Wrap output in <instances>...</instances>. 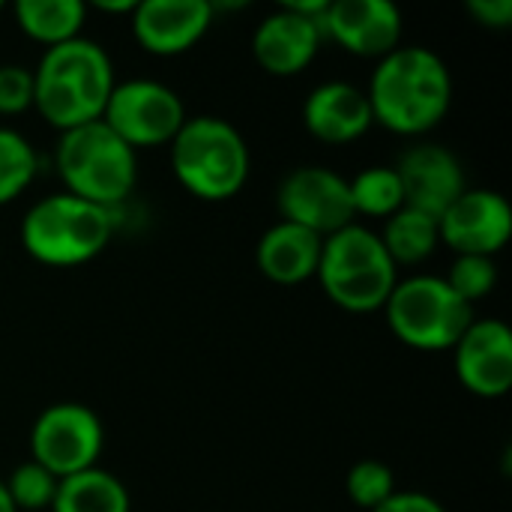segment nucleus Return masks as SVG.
Wrapping results in <instances>:
<instances>
[{
	"label": "nucleus",
	"mask_w": 512,
	"mask_h": 512,
	"mask_svg": "<svg viewBox=\"0 0 512 512\" xmlns=\"http://www.w3.org/2000/svg\"><path fill=\"white\" fill-rule=\"evenodd\" d=\"M366 99L378 126L417 138L444 123L453 105V75L432 48L399 45L378 60Z\"/></svg>",
	"instance_id": "1"
},
{
	"label": "nucleus",
	"mask_w": 512,
	"mask_h": 512,
	"mask_svg": "<svg viewBox=\"0 0 512 512\" xmlns=\"http://www.w3.org/2000/svg\"><path fill=\"white\" fill-rule=\"evenodd\" d=\"M114 84L108 51L87 36H75L45 48L39 57L33 69V108L51 129L69 132L102 117Z\"/></svg>",
	"instance_id": "2"
},
{
	"label": "nucleus",
	"mask_w": 512,
	"mask_h": 512,
	"mask_svg": "<svg viewBox=\"0 0 512 512\" xmlns=\"http://www.w3.org/2000/svg\"><path fill=\"white\" fill-rule=\"evenodd\" d=\"M168 147L171 171L189 195L216 204L243 192L252 156L243 132L231 120L216 114L186 117Z\"/></svg>",
	"instance_id": "3"
},
{
	"label": "nucleus",
	"mask_w": 512,
	"mask_h": 512,
	"mask_svg": "<svg viewBox=\"0 0 512 512\" xmlns=\"http://www.w3.org/2000/svg\"><path fill=\"white\" fill-rule=\"evenodd\" d=\"M114 234V216L105 207L69 192L39 198L21 219L24 252L45 267H81L105 252Z\"/></svg>",
	"instance_id": "4"
},
{
	"label": "nucleus",
	"mask_w": 512,
	"mask_h": 512,
	"mask_svg": "<svg viewBox=\"0 0 512 512\" xmlns=\"http://www.w3.org/2000/svg\"><path fill=\"white\" fill-rule=\"evenodd\" d=\"M54 165L69 195L105 210L123 204L138 183L135 150L123 144L102 117L60 132Z\"/></svg>",
	"instance_id": "5"
},
{
	"label": "nucleus",
	"mask_w": 512,
	"mask_h": 512,
	"mask_svg": "<svg viewBox=\"0 0 512 512\" xmlns=\"http://www.w3.org/2000/svg\"><path fill=\"white\" fill-rule=\"evenodd\" d=\"M315 276L339 309L366 315L387 306L399 282V267L384 252L381 237L354 222L324 240Z\"/></svg>",
	"instance_id": "6"
},
{
	"label": "nucleus",
	"mask_w": 512,
	"mask_h": 512,
	"mask_svg": "<svg viewBox=\"0 0 512 512\" xmlns=\"http://www.w3.org/2000/svg\"><path fill=\"white\" fill-rule=\"evenodd\" d=\"M387 324L399 342L417 351H453L474 321V306L453 294L444 276L399 279L387 306Z\"/></svg>",
	"instance_id": "7"
},
{
	"label": "nucleus",
	"mask_w": 512,
	"mask_h": 512,
	"mask_svg": "<svg viewBox=\"0 0 512 512\" xmlns=\"http://www.w3.org/2000/svg\"><path fill=\"white\" fill-rule=\"evenodd\" d=\"M186 105L177 90L153 78H132L114 84L102 123L135 153L165 147L186 123Z\"/></svg>",
	"instance_id": "8"
},
{
	"label": "nucleus",
	"mask_w": 512,
	"mask_h": 512,
	"mask_svg": "<svg viewBox=\"0 0 512 512\" xmlns=\"http://www.w3.org/2000/svg\"><path fill=\"white\" fill-rule=\"evenodd\" d=\"M105 447L99 414L81 402L48 405L30 426V459L57 480L96 468Z\"/></svg>",
	"instance_id": "9"
},
{
	"label": "nucleus",
	"mask_w": 512,
	"mask_h": 512,
	"mask_svg": "<svg viewBox=\"0 0 512 512\" xmlns=\"http://www.w3.org/2000/svg\"><path fill=\"white\" fill-rule=\"evenodd\" d=\"M276 207L282 222L300 225L321 240L354 225L348 180L324 165H303L282 177L276 189Z\"/></svg>",
	"instance_id": "10"
},
{
	"label": "nucleus",
	"mask_w": 512,
	"mask_h": 512,
	"mask_svg": "<svg viewBox=\"0 0 512 512\" xmlns=\"http://www.w3.org/2000/svg\"><path fill=\"white\" fill-rule=\"evenodd\" d=\"M510 234L512 207L495 189H465L438 219V237L456 255L495 258Z\"/></svg>",
	"instance_id": "11"
},
{
	"label": "nucleus",
	"mask_w": 512,
	"mask_h": 512,
	"mask_svg": "<svg viewBox=\"0 0 512 512\" xmlns=\"http://www.w3.org/2000/svg\"><path fill=\"white\" fill-rule=\"evenodd\" d=\"M321 33L354 57L381 60L402 45V12L390 0H333Z\"/></svg>",
	"instance_id": "12"
},
{
	"label": "nucleus",
	"mask_w": 512,
	"mask_h": 512,
	"mask_svg": "<svg viewBox=\"0 0 512 512\" xmlns=\"http://www.w3.org/2000/svg\"><path fill=\"white\" fill-rule=\"evenodd\" d=\"M453 369L468 393L480 399L507 396L512 387L510 327L498 318H474L462 339L453 345Z\"/></svg>",
	"instance_id": "13"
},
{
	"label": "nucleus",
	"mask_w": 512,
	"mask_h": 512,
	"mask_svg": "<svg viewBox=\"0 0 512 512\" xmlns=\"http://www.w3.org/2000/svg\"><path fill=\"white\" fill-rule=\"evenodd\" d=\"M213 18L210 0H144L132 9V36L153 57H177L207 36Z\"/></svg>",
	"instance_id": "14"
},
{
	"label": "nucleus",
	"mask_w": 512,
	"mask_h": 512,
	"mask_svg": "<svg viewBox=\"0 0 512 512\" xmlns=\"http://www.w3.org/2000/svg\"><path fill=\"white\" fill-rule=\"evenodd\" d=\"M393 168L402 183L405 207L432 219H441L444 210L468 189L459 156L444 144H414Z\"/></svg>",
	"instance_id": "15"
},
{
	"label": "nucleus",
	"mask_w": 512,
	"mask_h": 512,
	"mask_svg": "<svg viewBox=\"0 0 512 512\" xmlns=\"http://www.w3.org/2000/svg\"><path fill=\"white\" fill-rule=\"evenodd\" d=\"M324 42L321 24L294 12L291 6H279L252 33V54L258 66L273 78H291L312 66Z\"/></svg>",
	"instance_id": "16"
},
{
	"label": "nucleus",
	"mask_w": 512,
	"mask_h": 512,
	"mask_svg": "<svg viewBox=\"0 0 512 512\" xmlns=\"http://www.w3.org/2000/svg\"><path fill=\"white\" fill-rule=\"evenodd\" d=\"M303 123L312 138L333 147L351 144L375 126L366 90L351 81H324L312 87L303 105Z\"/></svg>",
	"instance_id": "17"
},
{
	"label": "nucleus",
	"mask_w": 512,
	"mask_h": 512,
	"mask_svg": "<svg viewBox=\"0 0 512 512\" xmlns=\"http://www.w3.org/2000/svg\"><path fill=\"white\" fill-rule=\"evenodd\" d=\"M321 246L324 240L300 225L291 222H276L273 228H267L258 240V270L276 282V285H300L306 279H312L318 273V261H321Z\"/></svg>",
	"instance_id": "18"
},
{
	"label": "nucleus",
	"mask_w": 512,
	"mask_h": 512,
	"mask_svg": "<svg viewBox=\"0 0 512 512\" xmlns=\"http://www.w3.org/2000/svg\"><path fill=\"white\" fill-rule=\"evenodd\" d=\"M18 30L45 45H63L75 36H81L87 21V3L81 0H18L12 6Z\"/></svg>",
	"instance_id": "19"
},
{
	"label": "nucleus",
	"mask_w": 512,
	"mask_h": 512,
	"mask_svg": "<svg viewBox=\"0 0 512 512\" xmlns=\"http://www.w3.org/2000/svg\"><path fill=\"white\" fill-rule=\"evenodd\" d=\"M51 512H132V498L111 471L87 468L57 483Z\"/></svg>",
	"instance_id": "20"
},
{
	"label": "nucleus",
	"mask_w": 512,
	"mask_h": 512,
	"mask_svg": "<svg viewBox=\"0 0 512 512\" xmlns=\"http://www.w3.org/2000/svg\"><path fill=\"white\" fill-rule=\"evenodd\" d=\"M378 237H381L384 252L390 255V261L396 267L423 264L426 258L435 255V249L441 243L438 219H432L414 207H402L390 219H384V231Z\"/></svg>",
	"instance_id": "21"
},
{
	"label": "nucleus",
	"mask_w": 512,
	"mask_h": 512,
	"mask_svg": "<svg viewBox=\"0 0 512 512\" xmlns=\"http://www.w3.org/2000/svg\"><path fill=\"white\" fill-rule=\"evenodd\" d=\"M354 216L390 219L396 210L405 207L402 183L393 165H372L363 168L354 180H348Z\"/></svg>",
	"instance_id": "22"
},
{
	"label": "nucleus",
	"mask_w": 512,
	"mask_h": 512,
	"mask_svg": "<svg viewBox=\"0 0 512 512\" xmlns=\"http://www.w3.org/2000/svg\"><path fill=\"white\" fill-rule=\"evenodd\" d=\"M39 174V156L33 144L9 129L0 126V207L21 198Z\"/></svg>",
	"instance_id": "23"
},
{
	"label": "nucleus",
	"mask_w": 512,
	"mask_h": 512,
	"mask_svg": "<svg viewBox=\"0 0 512 512\" xmlns=\"http://www.w3.org/2000/svg\"><path fill=\"white\" fill-rule=\"evenodd\" d=\"M6 483V492L15 504V510H27V512H39V510H51V501L57 495V477L51 471H45L39 462L27 459L21 462Z\"/></svg>",
	"instance_id": "24"
},
{
	"label": "nucleus",
	"mask_w": 512,
	"mask_h": 512,
	"mask_svg": "<svg viewBox=\"0 0 512 512\" xmlns=\"http://www.w3.org/2000/svg\"><path fill=\"white\" fill-rule=\"evenodd\" d=\"M345 489H348V498L354 501V507L372 512L396 492V474L390 465H384L378 459H363L348 471Z\"/></svg>",
	"instance_id": "25"
},
{
	"label": "nucleus",
	"mask_w": 512,
	"mask_h": 512,
	"mask_svg": "<svg viewBox=\"0 0 512 512\" xmlns=\"http://www.w3.org/2000/svg\"><path fill=\"white\" fill-rule=\"evenodd\" d=\"M444 282L453 288L456 297H462L468 306L477 300L489 297L498 285V264L495 258H480V255H456L453 267L447 270Z\"/></svg>",
	"instance_id": "26"
},
{
	"label": "nucleus",
	"mask_w": 512,
	"mask_h": 512,
	"mask_svg": "<svg viewBox=\"0 0 512 512\" xmlns=\"http://www.w3.org/2000/svg\"><path fill=\"white\" fill-rule=\"evenodd\" d=\"M33 108V69L0 63V117H15Z\"/></svg>",
	"instance_id": "27"
},
{
	"label": "nucleus",
	"mask_w": 512,
	"mask_h": 512,
	"mask_svg": "<svg viewBox=\"0 0 512 512\" xmlns=\"http://www.w3.org/2000/svg\"><path fill=\"white\" fill-rule=\"evenodd\" d=\"M471 18L489 30H507L512 24V0H468Z\"/></svg>",
	"instance_id": "28"
},
{
	"label": "nucleus",
	"mask_w": 512,
	"mask_h": 512,
	"mask_svg": "<svg viewBox=\"0 0 512 512\" xmlns=\"http://www.w3.org/2000/svg\"><path fill=\"white\" fill-rule=\"evenodd\" d=\"M372 512H447L444 510V504L438 501V498H432V495H426V492H393L378 510Z\"/></svg>",
	"instance_id": "29"
},
{
	"label": "nucleus",
	"mask_w": 512,
	"mask_h": 512,
	"mask_svg": "<svg viewBox=\"0 0 512 512\" xmlns=\"http://www.w3.org/2000/svg\"><path fill=\"white\" fill-rule=\"evenodd\" d=\"M93 6L99 12H111V15H132L135 0H93Z\"/></svg>",
	"instance_id": "30"
},
{
	"label": "nucleus",
	"mask_w": 512,
	"mask_h": 512,
	"mask_svg": "<svg viewBox=\"0 0 512 512\" xmlns=\"http://www.w3.org/2000/svg\"><path fill=\"white\" fill-rule=\"evenodd\" d=\"M0 512H18L15 504H12V498H9V492H6V483L3 480H0Z\"/></svg>",
	"instance_id": "31"
},
{
	"label": "nucleus",
	"mask_w": 512,
	"mask_h": 512,
	"mask_svg": "<svg viewBox=\"0 0 512 512\" xmlns=\"http://www.w3.org/2000/svg\"><path fill=\"white\" fill-rule=\"evenodd\" d=\"M0 12H3V3H0Z\"/></svg>",
	"instance_id": "32"
}]
</instances>
